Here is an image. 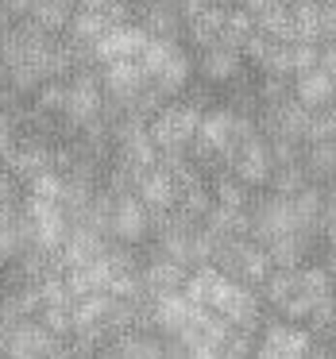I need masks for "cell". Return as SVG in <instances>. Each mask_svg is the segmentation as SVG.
Wrapping results in <instances>:
<instances>
[{
    "instance_id": "obj_1",
    "label": "cell",
    "mask_w": 336,
    "mask_h": 359,
    "mask_svg": "<svg viewBox=\"0 0 336 359\" xmlns=\"http://www.w3.org/2000/svg\"><path fill=\"white\" fill-rule=\"evenodd\" d=\"M201 116L205 109H197V104L189 101H170L163 112H159L155 120L147 124L151 140H155L159 155H189V147L197 143V132H201Z\"/></svg>"
},
{
    "instance_id": "obj_2",
    "label": "cell",
    "mask_w": 336,
    "mask_h": 359,
    "mask_svg": "<svg viewBox=\"0 0 336 359\" xmlns=\"http://www.w3.org/2000/svg\"><path fill=\"white\" fill-rule=\"evenodd\" d=\"M294 232H305L302 217H297V209H294V197L255 194V201H251V240L271 248L274 240L294 236Z\"/></svg>"
},
{
    "instance_id": "obj_3",
    "label": "cell",
    "mask_w": 336,
    "mask_h": 359,
    "mask_svg": "<svg viewBox=\"0 0 336 359\" xmlns=\"http://www.w3.org/2000/svg\"><path fill=\"white\" fill-rule=\"evenodd\" d=\"M224 170L236 174L248 189H271V178H274V151H271V140L263 132L243 140L240 147H232L224 155Z\"/></svg>"
},
{
    "instance_id": "obj_4",
    "label": "cell",
    "mask_w": 336,
    "mask_h": 359,
    "mask_svg": "<svg viewBox=\"0 0 336 359\" xmlns=\"http://www.w3.org/2000/svg\"><path fill=\"white\" fill-rule=\"evenodd\" d=\"M24 217H27V228H32V243L43 251H62L66 236H70V212L55 201H39V197L27 194L24 197Z\"/></svg>"
},
{
    "instance_id": "obj_5",
    "label": "cell",
    "mask_w": 336,
    "mask_h": 359,
    "mask_svg": "<svg viewBox=\"0 0 336 359\" xmlns=\"http://www.w3.org/2000/svg\"><path fill=\"white\" fill-rule=\"evenodd\" d=\"M109 236L116 243H124V248H135V243H143L147 236H155V217H151V209L135 194L116 197V209H112V232Z\"/></svg>"
},
{
    "instance_id": "obj_6",
    "label": "cell",
    "mask_w": 336,
    "mask_h": 359,
    "mask_svg": "<svg viewBox=\"0 0 336 359\" xmlns=\"http://www.w3.org/2000/svg\"><path fill=\"white\" fill-rule=\"evenodd\" d=\"M135 24L151 39H166V43H178V35H186V20H182L178 0H140L135 4Z\"/></svg>"
},
{
    "instance_id": "obj_7",
    "label": "cell",
    "mask_w": 336,
    "mask_h": 359,
    "mask_svg": "<svg viewBox=\"0 0 336 359\" xmlns=\"http://www.w3.org/2000/svg\"><path fill=\"white\" fill-rule=\"evenodd\" d=\"M243 55L240 50H232V47H209V50H201L197 55V81H205L209 89H228L232 81H240L243 78Z\"/></svg>"
},
{
    "instance_id": "obj_8",
    "label": "cell",
    "mask_w": 336,
    "mask_h": 359,
    "mask_svg": "<svg viewBox=\"0 0 336 359\" xmlns=\"http://www.w3.org/2000/svg\"><path fill=\"white\" fill-rule=\"evenodd\" d=\"M151 35L143 32L140 24H124V27H112L101 43L93 47L97 66H109V62H132V58H143Z\"/></svg>"
},
{
    "instance_id": "obj_9",
    "label": "cell",
    "mask_w": 336,
    "mask_h": 359,
    "mask_svg": "<svg viewBox=\"0 0 336 359\" xmlns=\"http://www.w3.org/2000/svg\"><path fill=\"white\" fill-rule=\"evenodd\" d=\"M135 197H140V201L147 205L155 217H163V212H174V209H178V182H174V174L166 170L163 163H159V166H151V170L140 178Z\"/></svg>"
},
{
    "instance_id": "obj_10",
    "label": "cell",
    "mask_w": 336,
    "mask_h": 359,
    "mask_svg": "<svg viewBox=\"0 0 336 359\" xmlns=\"http://www.w3.org/2000/svg\"><path fill=\"white\" fill-rule=\"evenodd\" d=\"M55 348H58V336L43 320H20L8 340V355L4 359H47Z\"/></svg>"
},
{
    "instance_id": "obj_11",
    "label": "cell",
    "mask_w": 336,
    "mask_h": 359,
    "mask_svg": "<svg viewBox=\"0 0 336 359\" xmlns=\"http://www.w3.org/2000/svg\"><path fill=\"white\" fill-rule=\"evenodd\" d=\"M8 166L12 174H16L24 186H35V182L43 178V174H51L55 170V147L51 143H35V140H24L16 147V155L8 158Z\"/></svg>"
},
{
    "instance_id": "obj_12",
    "label": "cell",
    "mask_w": 336,
    "mask_h": 359,
    "mask_svg": "<svg viewBox=\"0 0 336 359\" xmlns=\"http://www.w3.org/2000/svg\"><path fill=\"white\" fill-rule=\"evenodd\" d=\"M294 101L309 112L321 109H332L336 104V78L325 70H309V74H297L294 78Z\"/></svg>"
},
{
    "instance_id": "obj_13",
    "label": "cell",
    "mask_w": 336,
    "mask_h": 359,
    "mask_svg": "<svg viewBox=\"0 0 336 359\" xmlns=\"http://www.w3.org/2000/svg\"><path fill=\"white\" fill-rule=\"evenodd\" d=\"M74 16H78V4L74 0H35V8L27 12L24 20H32L39 32L55 35V39H62L66 32H70Z\"/></svg>"
},
{
    "instance_id": "obj_14",
    "label": "cell",
    "mask_w": 336,
    "mask_h": 359,
    "mask_svg": "<svg viewBox=\"0 0 336 359\" xmlns=\"http://www.w3.org/2000/svg\"><path fill=\"white\" fill-rule=\"evenodd\" d=\"M140 278H143V290H151V294L163 297V294H178V286H186L189 274H186L182 263H174V259H166V255H155L140 271Z\"/></svg>"
},
{
    "instance_id": "obj_15",
    "label": "cell",
    "mask_w": 336,
    "mask_h": 359,
    "mask_svg": "<svg viewBox=\"0 0 336 359\" xmlns=\"http://www.w3.org/2000/svg\"><path fill=\"white\" fill-rule=\"evenodd\" d=\"M302 166H305V174H309L313 186H328V182H336V140L305 143Z\"/></svg>"
},
{
    "instance_id": "obj_16",
    "label": "cell",
    "mask_w": 336,
    "mask_h": 359,
    "mask_svg": "<svg viewBox=\"0 0 336 359\" xmlns=\"http://www.w3.org/2000/svg\"><path fill=\"white\" fill-rule=\"evenodd\" d=\"M209 189H213V201L224 205V209H240V212H248V209H251V201H255V189H248L240 178H236V174H228V170L213 174V178H209Z\"/></svg>"
},
{
    "instance_id": "obj_17",
    "label": "cell",
    "mask_w": 336,
    "mask_h": 359,
    "mask_svg": "<svg viewBox=\"0 0 336 359\" xmlns=\"http://www.w3.org/2000/svg\"><path fill=\"white\" fill-rule=\"evenodd\" d=\"M109 32H112V20L105 16V12H78L70 32H66V39L81 43V47H97Z\"/></svg>"
},
{
    "instance_id": "obj_18",
    "label": "cell",
    "mask_w": 336,
    "mask_h": 359,
    "mask_svg": "<svg viewBox=\"0 0 336 359\" xmlns=\"http://www.w3.org/2000/svg\"><path fill=\"white\" fill-rule=\"evenodd\" d=\"M267 251H271V263L278 266V271H297V263H302L305 251H309V232L282 236V240H274Z\"/></svg>"
},
{
    "instance_id": "obj_19",
    "label": "cell",
    "mask_w": 336,
    "mask_h": 359,
    "mask_svg": "<svg viewBox=\"0 0 336 359\" xmlns=\"http://www.w3.org/2000/svg\"><path fill=\"white\" fill-rule=\"evenodd\" d=\"M305 186H313V182H309V174H305L302 163H282V166H274L271 194H278V197H297Z\"/></svg>"
},
{
    "instance_id": "obj_20",
    "label": "cell",
    "mask_w": 336,
    "mask_h": 359,
    "mask_svg": "<svg viewBox=\"0 0 336 359\" xmlns=\"http://www.w3.org/2000/svg\"><path fill=\"white\" fill-rule=\"evenodd\" d=\"M66 101H70V81H47V86L32 97L35 109L47 112V116H58V120L66 116Z\"/></svg>"
},
{
    "instance_id": "obj_21",
    "label": "cell",
    "mask_w": 336,
    "mask_h": 359,
    "mask_svg": "<svg viewBox=\"0 0 336 359\" xmlns=\"http://www.w3.org/2000/svg\"><path fill=\"white\" fill-rule=\"evenodd\" d=\"M217 309L240 320V317H251V313H255V297L248 294V286H240V282H228V290L220 294Z\"/></svg>"
},
{
    "instance_id": "obj_22",
    "label": "cell",
    "mask_w": 336,
    "mask_h": 359,
    "mask_svg": "<svg viewBox=\"0 0 336 359\" xmlns=\"http://www.w3.org/2000/svg\"><path fill=\"white\" fill-rule=\"evenodd\" d=\"M24 143V132H20V120L16 116H4L0 112V166L16 155V147Z\"/></svg>"
},
{
    "instance_id": "obj_23",
    "label": "cell",
    "mask_w": 336,
    "mask_h": 359,
    "mask_svg": "<svg viewBox=\"0 0 336 359\" xmlns=\"http://www.w3.org/2000/svg\"><path fill=\"white\" fill-rule=\"evenodd\" d=\"M78 4V12H109L112 0H74Z\"/></svg>"
},
{
    "instance_id": "obj_24",
    "label": "cell",
    "mask_w": 336,
    "mask_h": 359,
    "mask_svg": "<svg viewBox=\"0 0 336 359\" xmlns=\"http://www.w3.org/2000/svg\"><path fill=\"white\" fill-rule=\"evenodd\" d=\"M325 212H336V182L325 186Z\"/></svg>"
},
{
    "instance_id": "obj_25",
    "label": "cell",
    "mask_w": 336,
    "mask_h": 359,
    "mask_svg": "<svg viewBox=\"0 0 336 359\" xmlns=\"http://www.w3.org/2000/svg\"><path fill=\"white\" fill-rule=\"evenodd\" d=\"M12 24H16V20H12V12H8V8H4V4H0V35L8 32V27H12Z\"/></svg>"
},
{
    "instance_id": "obj_26",
    "label": "cell",
    "mask_w": 336,
    "mask_h": 359,
    "mask_svg": "<svg viewBox=\"0 0 336 359\" xmlns=\"http://www.w3.org/2000/svg\"><path fill=\"white\" fill-rule=\"evenodd\" d=\"M4 86H8V66L0 62V89H4Z\"/></svg>"
}]
</instances>
